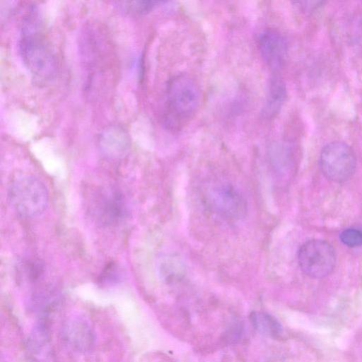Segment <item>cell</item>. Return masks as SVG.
<instances>
[{
    "label": "cell",
    "mask_w": 362,
    "mask_h": 362,
    "mask_svg": "<svg viewBox=\"0 0 362 362\" xmlns=\"http://www.w3.org/2000/svg\"><path fill=\"white\" fill-rule=\"evenodd\" d=\"M19 50L25 65L35 77L48 80L55 76L57 57L42 33L40 15L34 6L23 19Z\"/></svg>",
    "instance_id": "cell-1"
},
{
    "label": "cell",
    "mask_w": 362,
    "mask_h": 362,
    "mask_svg": "<svg viewBox=\"0 0 362 362\" xmlns=\"http://www.w3.org/2000/svg\"><path fill=\"white\" fill-rule=\"evenodd\" d=\"M201 90L196 81L187 74L169 80L166 86L163 124L169 130H178L197 113L201 103Z\"/></svg>",
    "instance_id": "cell-2"
},
{
    "label": "cell",
    "mask_w": 362,
    "mask_h": 362,
    "mask_svg": "<svg viewBox=\"0 0 362 362\" xmlns=\"http://www.w3.org/2000/svg\"><path fill=\"white\" fill-rule=\"evenodd\" d=\"M8 197L12 209L23 218H33L43 213L49 200L45 184L32 175H21L13 180Z\"/></svg>",
    "instance_id": "cell-3"
},
{
    "label": "cell",
    "mask_w": 362,
    "mask_h": 362,
    "mask_svg": "<svg viewBox=\"0 0 362 362\" xmlns=\"http://www.w3.org/2000/svg\"><path fill=\"white\" fill-rule=\"evenodd\" d=\"M320 166L329 180L342 182L354 175L356 158L352 148L342 141H332L325 145L320 156Z\"/></svg>",
    "instance_id": "cell-4"
},
{
    "label": "cell",
    "mask_w": 362,
    "mask_h": 362,
    "mask_svg": "<svg viewBox=\"0 0 362 362\" xmlns=\"http://www.w3.org/2000/svg\"><path fill=\"white\" fill-rule=\"evenodd\" d=\"M298 262L307 276L315 279L323 278L334 268L335 252L332 246L325 240H310L299 248Z\"/></svg>",
    "instance_id": "cell-5"
},
{
    "label": "cell",
    "mask_w": 362,
    "mask_h": 362,
    "mask_svg": "<svg viewBox=\"0 0 362 362\" xmlns=\"http://www.w3.org/2000/svg\"><path fill=\"white\" fill-rule=\"evenodd\" d=\"M206 196L209 206L223 217L238 219L246 212L245 199L231 185L215 184L210 187Z\"/></svg>",
    "instance_id": "cell-6"
},
{
    "label": "cell",
    "mask_w": 362,
    "mask_h": 362,
    "mask_svg": "<svg viewBox=\"0 0 362 362\" xmlns=\"http://www.w3.org/2000/svg\"><path fill=\"white\" fill-rule=\"evenodd\" d=\"M95 200V215L101 223L114 225L119 223L127 214V206L123 194L112 189L100 192Z\"/></svg>",
    "instance_id": "cell-7"
},
{
    "label": "cell",
    "mask_w": 362,
    "mask_h": 362,
    "mask_svg": "<svg viewBox=\"0 0 362 362\" xmlns=\"http://www.w3.org/2000/svg\"><path fill=\"white\" fill-rule=\"evenodd\" d=\"M257 45L264 62L277 73L285 62L287 54V43L284 35L275 29H265L259 33Z\"/></svg>",
    "instance_id": "cell-8"
},
{
    "label": "cell",
    "mask_w": 362,
    "mask_h": 362,
    "mask_svg": "<svg viewBox=\"0 0 362 362\" xmlns=\"http://www.w3.org/2000/svg\"><path fill=\"white\" fill-rule=\"evenodd\" d=\"M62 335L71 348L82 352L90 350L95 339L89 322L81 316L69 317L64 325Z\"/></svg>",
    "instance_id": "cell-9"
},
{
    "label": "cell",
    "mask_w": 362,
    "mask_h": 362,
    "mask_svg": "<svg viewBox=\"0 0 362 362\" xmlns=\"http://www.w3.org/2000/svg\"><path fill=\"white\" fill-rule=\"evenodd\" d=\"M130 146L127 134L120 127L107 128L100 135L99 147L102 153L110 159H119L125 156Z\"/></svg>",
    "instance_id": "cell-10"
},
{
    "label": "cell",
    "mask_w": 362,
    "mask_h": 362,
    "mask_svg": "<svg viewBox=\"0 0 362 362\" xmlns=\"http://www.w3.org/2000/svg\"><path fill=\"white\" fill-rule=\"evenodd\" d=\"M286 97V85L283 79L277 74L272 76L269 85L268 95L264 108L267 117H274L280 110Z\"/></svg>",
    "instance_id": "cell-11"
},
{
    "label": "cell",
    "mask_w": 362,
    "mask_h": 362,
    "mask_svg": "<svg viewBox=\"0 0 362 362\" xmlns=\"http://www.w3.org/2000/svg\"><path fill=\"white\" fill-rule=\"evenodd\" d=\"M251 324L262 334L276 338L282 332V327L273 315L265 312H252L250 315Z\"/></svg>",
    "instance_id": "cell-12"
},
{
    "label": "cell",
    "mask_w": 362,
    "mask_h": 362,
    "mask_svg": "<svg viewBox=\"0 0 362 362\" xmlns=\"http://www.w3.org/2000/svg\"><path fill=\"white\" fill-rule=\"evenodd\" d=\"M162 1H135L119 2V7L125 11L135 14H144L151 11Z\"/></svg>",
    "instance_id": "cell-13"
},
{
    "label": "cell",
    "mask_w": 362,
    "mask_h": 362,
    "mask_svg": "<svg viewBox=\"0 0 362 362\" xmlns=\"http://www.w3.org/2000/svg\"><path fill=\"white\" fill-rule=\"evenodd\" d=\"M21 269L26 278L33 281L37 280L44 272V266L37 259L25 260Z\"/></svg>",
    "instance_id": "cell-14"
},
{
    "label": "cell",
    "mask_w": 362,
    "mask_h": 362,
    "mask_svg": "<svg viewBox=\"0 0 362 362\" xmlns=\"http://www.w3.org/2000/svg\"><path fill=\"white\" fill-rule=\"evenodd\" d=\"M343 244L348 247H358L362 245V230L358 228H350L344 230L340 235Z\"/></svg>",
    "instance_id": "cell-15"
}]
</instances>
